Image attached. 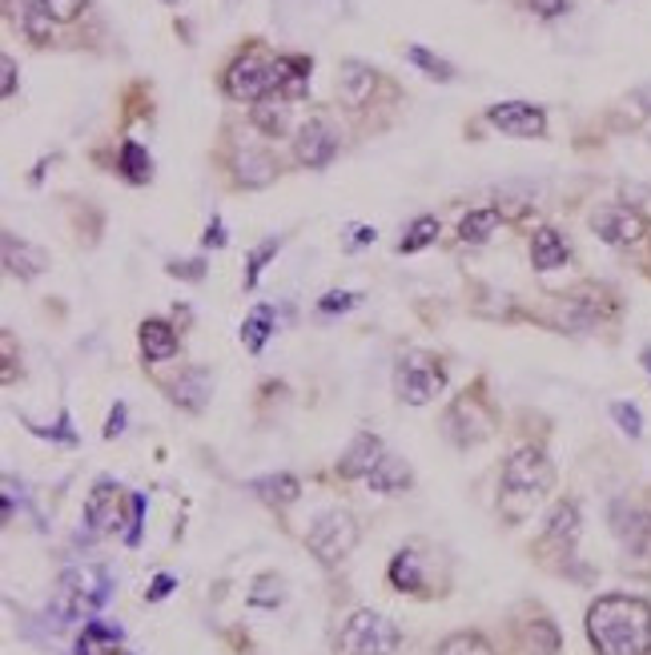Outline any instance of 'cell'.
Listing matches in <instances>:
<instances>
[{"label":"cell","instance_id":"ba28073f","mask_svg":"<svg viewBox=\"0 0 651 655\" xmlns=\"http://www.w3.org/2000/svg\"><path fill=\"white\" fill-rule=\"evenodd\" d=\"M447 431L459 446H471V443H483L487 434H491V414L483 411V399L479 394H462L454 399V406L447 411Z\"/></svg>","mask_w":651,"mask_h":655},{"label":"cell","instance_id":"f1b7e54d","mask_svg":"<svg viewBox=\"0 0 651 655\" xmlns=\"http://www.w3.org/2000/svg\"><path fill=\"white\" fill-rule=\"evenodd\" d=\"M439 655H494V647L479 632H459L451 639H442Z\"/></svg>","mask_w":651,"mask_h":655},{"label":"cell","instance_id":"1f68e13d","mask_svg":"<svg viewBox=\"0 0 651 655\" xmlns=\"http://www.w3.org/2000/svg\"><path fill=\"white\" fill-rule=\"evenodd\" d=\"M407 57H410V61H414V64H422V69H427V73H431V77H439V81H451V77H454L451 64L439 61V57H431V53H427V49H419V44H414V49H407Z\"/></svg>","mask_w":651,"mask_h":655},{"label":"cell","instance_id":"d4e9b609","mask_svg":"<svg viewBox=\"0 0 651 655\" xmlns=\"http://www.w3.org/2000/svg\"><path fill=\"white\" fill-rule=\"evenodd\" d=\"M494 230H499V210H474L459 222V238L467 245H483Z\"/></svg>","mask_w":651,"mask_h":655},{"label":"cell","instance_id":"52a82bcc","mask_svg":"<svg viewBox=\"0 0 651 655\" xmlns=\"http://www.w3.org/2000/svg\"><path fill=\"white\" fill-rule=\"evenodd\" d=\"M84 523H89L93 535H113V531H121V523H126V495H121V486L101 478V483L93 486L89 503H84Z\"/></svg>","mask_w":651,"mask_h":655},{"label":"cell","instance_id":"30bf717a","mask_svg":"<svg viewBox=\"0 0 651 655\" xmlns=\"http://www.w3.org/2000/svg\"><path fill=\"white\" fill-rule=\"evenodd\" d=\"M294 153H298V161H302L306 170H322V165H330L334 153H338L334 129L326 125L322 117L306 121V125L298 129V138H294Z\"/></svg>","mask_w":651,"mask_h":655},{"label":"cell","instance_id":"60d3db41","mask_svg":"<svg viewBox=\"0 0 651 655\" xmlns=\"http://www.w3.org/2000/svg\"><path fill=\"white\" fill-rule=\"evenodd\" d=\"M121 423H126V406H117L113 414H109V426H106V439H113V434H121Z\"/></svg>","mask_w":651,"mask_h":655},{"label":"cell","instance_id":"6da1fadb","mask_svg":"<svg viewBox=\"0 0 651 655\" xmlns=\"http://www.w3.org/2000/svg\"><path fill=\"white\" fill-rule=\"evenodd\" d=\"M588 635L599 655H648L651 652V607L631 595H603L591 603Z\"/></svg>","mask_w":651,"mask_h":655},{"label":"cell","instance_id":"f6af8a7d","mask_svg":"<svg viewBox=\"0 0 651 655\" xmlns=\"http://www.w3.org/2000/svg\"><path fill=\"white\" fill-rule=\"evenodd\" d=\"M166 4H178V0H166Z\"/></svg>","mask_w":651,"mask_h":655},{"label":"cell","instance_id":"7c38bea8","mask_svg":"<svg viewBox=\"0 0 651 655\" xmlns=\"http://www.w3.org/2000/svg\"><path fill=\"white\" fill-rule=\"evenodd\" d=\"M387 458V446L374 434H358L354 443L347 446V455L338 458V475L342 478H370L379 471V463Z\"/></svg>","mask_w":651,"mask_h":655},{"label":"cell","instance_id":"7402d4cb","mask_svg":"<svg viewBox=\"0 0 651 655\" xmlns=\"http://www.w3.org/2000/svg\"><path fill=\"white\" fill-rule=\"evenodd\" d=\"M169 391H173V402H178V406H186V411H201V406H206V394H210V374L186 371Z\"/></svg>","mask_w":651,"mask_h":655},{"label":"cell","instance_id":"44dd1931","mask_svg":"<svg viewBox=\"0 0 651 655\" xmlns=\"http://www.w3.org/2000/svg\"><path fill=\"white\" fill-rule=\"evenodd\" d=\"M519 639H523V652L527 655H559V632H555V624H551L547 615L527 619L523 632H519Z\"/></svg>","mask_w":651,"mask_h":655},{"label":"cell","instance_id":"ac0fdd59","mask_svg":"<svg viewBox=\"0 0 651 655\" xmlns=\"http://www.w3.org/2000/svg\"><path fill=\"white\" fill-rule=\"evenodd\" d=\"M531 262H535V270H559L568 262V242L543 225V230L531 233Z\"/></svg>","mask_w":651,"mask_h":655},{"label":"cell","instance_id":"4fadbf2b","mask_svg":"<svg viewBox=\"0 0 651 655\" xmlns=\"http://www.w3.org/2000/svg\"><path fill=\"white\" fill-rule=\"evenodd\" d=\"M9 17L21 24V32L32 44H44L53 37V17L44 12L41 0H9Z\"/></svg>","mask_w":651,"mask_h":655},{"label":"cell","instance_id":"ab89813d","mask_svg":"<svg viewBox=\"0 0 651 655\" xmlns=\"http://www.w3.org/2000/svg\"><path fill=\"white\" fill-rule=\"evenodd\" d=\"M374 242V230L370 225H350V245H367Z\"/></svg>","mask_w":651,"mask_h":655},{"label":"cell","instance_id":"83f0119b","mask_svg":"<svg viewBox=\"0 0 651 655\" xmlns=\"http://www.w3.org/2000/svg\"><path fill=\"white\" fill-rule=\"evenodd\" d=\"M121 173H126L129 181L153 178V161H149V153L137 145V141H126V145H121Z\"/></svg>","mask_w":651,"mask_h":655},{"label":"cell","instance_id":"f546056e","mask_svg":"<svg viewBox=\"0 0 651 655\" xmlns=\"http://www.w3.org/2000/svg\"><path fill=\"white\" fill-rule=\"evenodd\" d=\"M434 238H439V222H434V218H419V222L407 230V238L399 242V250L402 254H419V250H427Z\"/></svg>","mask_w":651,"mask_h":655},{"label":"cell","instance_id":"603a6c76","mask_svg":"<svg viewBox=\"0 0 651 655\" xmlns=\"http://www.w3.org/2000/svg\"><path fill=\"white\" fill-rule=\"evenodd\" d=\"M374 491H382V495H399V491H407L410 486V471H407V463H399L394 455H387L379 463V471L367 478Z\"/></svg>","mask_w":651,"mask_h":655},{"label":"cell","instance_id":"b9f144b4","mask_svg":"<svg viewBox=\"0 0 651 655\" xmlns=\"http://www.w3.org/2000/svg\"><path fill=\"white\" fill-rule=\"evenodd\" d=\"M169 274H186V278H201V262H186V270H181V265H169Z\"/></svg>","mask_w":651,"mask_h":655},{"label":"cell","instance_id":"7a4b0ae2","mask_svg":"<svg viewBox=\"0 0 651 655\" xmlns=\"http://www.w3.org/2000/svg\"><path fill=\"white\" fill-rule=\"evenodd\" d=\"M402 632L379 612H354L342 627V652L347 655H394Z\"/></svg>","mask_w":651,"mask_h":655},{"label":"cell","instance_id":"ee69618b","mask_svg":"<svg viewBox=\"0 0 651 655\" xmlns=\"http://www.w3.org/2000/svg\"><path fill=\"white\" fill-rule=\"evenodd\" d=\"M643 366L651 371V350H643Z\"/></svg>","mask_w":651,"mask_h":655},{"label":"cell","instance_id":"2e32d148","mask_svg":"<svg viewBox=\"0 0 651 655\" xmlns=\"http://www.w3.org/2000/svg\"><path fill=\"white\" fill-rule=\"evenodd\" d=\"M141 350H146V359L149 362H166V359H173L181 350V342H178V330L169 326V322H141Z\"/></svg>","mask_w":651,"mask_h":655},{"label":"cell","instance_id":"e0dca14e","mask_svg":"<svg viewBox=\"0 0 651 655\" xmlns=\"http://www.w3.org/2000/svg\"><path fill=\"white\" fill-rule=\"evenodd\" d=\"M290 97L286 93H270L262 97V105H253V125L262 129V133H270V138H278V133H286V125H290Z\"/></svg>","mask_w":651,"mask_h":655},{"label":"cell","instance_id":"8fae6325","mask_svg":"<svg viewBox=\"0 0 651 655\" xmlns=\"http://www.w3.org/2000/svg\"><path fill=\"white\" fill-rule=\"evenodd\" d=\"M611 531L623 540L628 551H651V511H643L640 503H631V498H620L615 507H611Z\"/></svg>","mask_w":651,"mask_h":655},{"label":"cell","instance_id":"d590c367","mask_svg":"<svg viewBox=\"0 0 651 655\" xmlns=\"http://www.w3.org/2000/svg\"><path fill=\"white\" fill-rule=\"evenodd\" d=\"M354 302H358V294H342V290H330V294L318 302V310H322V314H338V310H350Z\"/></svg>","mask_w":651,"mask_h":655},{"label":"cell","instance_id":"4dcf8cb0","mask_svg":"<svg viewBox=\"0 0 651 655\" xmlns=\"http://www.w3.org/2000/svg\"><path fill=\"white\" fill-rule=\"evenodd\" d=\"M250 603L253 607H278V603H282V580H278V575H262L258 587L250 592Z\"/></svg>","mask_w":651,"mask_h":655},{"label":"cell","instance_id":"d6986e66","mask_svg":"<svg viewBox=\"0 0 651 655\" xmlns=\"http://www.w3.org/2000/svg\"><path fill=\"white\" fill-rule=\"evenodd\" d=\"M4 265H9V274L37 278L44 270V254L32 250L29 242H17V233H4Z\"/></svg>","mask_w":651,"mask_h":655},{"label":"cell","instance_id":"cb8c5ba5","mask_svg":"<svg viewBox=\"0 0 651 655\" xmlns=\"http://www.w3.org/2000/svg\"><path fill=\"white\" fill-rule=\"evenodd\" d=\"M238 178L246 181V185H266V181L278 173V161L270 158V153H262V149H246L242 158H238Z\"/></svg>","mask_w":651,"mask_h":655},{"label":"cell","instance_id":"484cf974","mask_svg":"<svg viewBox=\"0 0 651 655\" xmlns=\"http://www.w3.org/2000/svg\"><path fill=\"white\" fill-rule=\"evenodd\" d=\"M390 583H394L399 592H422V567L414 551H399V555H394V563H390Z\"/></svg>","mask_w":651,"mask_h":655},{"label":"cell","instance_id":"5b68a950","mask_svg":"<svg viewBox=\"0 0 651 655\" xmlns=\"http://www.w3.org/2000/svg\"><path fill=\"white\" fill-rule=\"evenodd\" d=\"M503 486H507V495L539 498L555 486V466H551V458H547L543 451H535V446H519L503 466Z\"/></svg>","mask_w":651,"mask_h":655},{"label":"cell","instance_id":"8d00e7d4","mask_svg":"<svg viewBox=\"0 0 651 655\" xmlns=\"http://www.w3.org/2000/svg\"><path fill=\"white\" fill-rule=\"evenodd\" d=\"M531 4V12H539V17H563V12L571 9L568 0H527Z\"/></svg>","mask_w":651,"mask_h":655},{"label":"cell","instance_id":"e575fe53","mask_svg":"<svg viewBox=\"0 0 651 655\" xmlns=\"http://www.w3.org/2000/svg\"><path fill=\"white\" fill-rule=\"evenodd\" d=\"M41 4L53 21H73V17H81V9L89 4V0H41Z\"/></svg>","mask_w":651,"mask_h":655},{"label":"cell","instance_id":"f35d334b","mask_svg":"<svg viewBox=\"0 0 651 655\" xmlns=\"http://www.w3.org/2000/svg\"><path fill=\"white\" fill-rule=\"evenodd\" d=\"M169 592H173V575H158V580H153V587H149V599L158 603V599H166Z\"/></svg>","mask_w":651,"mask_h":655},{"label":"cell","instance_id":"74e56055","mask_svg":"<svg viewBox=\"0 0 651 655\" xmlns=\"http://www.w3.org/2000/svg\"><path fill=\"white\" fill-rule=\"evenodd\" d=\"M0 73H4V97H12L17 93V61L4 57V61H0Z\"/></svg>","mask_w":651,"mask_h":655},{"label":"cell","instance_id":"836d02e7","mask_svg":"<svg viewBox=\"0 0 651 655\" xmlns=\"http://www.w3.org/2000/svg\"><path fill=\"white\" fill-rule=\"evenodd\" d=\"M611 414H615V423L623 426V431L631 434V439H640V431H643V414L631 406V402H615L611 406Z\"/></svg>","mask_w":651,"mask_h":655},{"label":"cell","instance_id":"9a60e30c","mask_svg":"<svg viewBox=\"0 0 651 655\" xmlns=\"http://www.w3.org/2000/svg\"><path fill=\"white\" fill-rule=\"evenodd\" d=\"M338 93L347 105H367L370 93H374V69L362 61H347L342 64V77H338Z\"/></svg>","mask_w":651,"mask_h":655},{"label":"cell","instance_id":"ffe728a7","mask_svg":"<svg viewBox=\"0 0 651 655\" xmlns=\"http://www.w3.org/2000/svg\"><path fill=\"white\" fill-rule=\"evenodd\" d=\"M253 495L262 498V503H270V507H290L302 495V483L294 475H266V478H253Z\"/></svg>","mask_w":651,"mask_h":655},{"label":"cell","instance_id":"3957f363","mask_svg":"<svg viewBox=\"0 0 651 655\" xmlns=\"http://www.w3.org/2000/svg\"><path fill=\"white\" fill-rule=\"evenodd\" d=\"M306 543H310V551L318 555V563H326V567H338V563L347 560L350 551L358 547L354 515H350V511H326V515H318L314 527H310Z\"/></svg>","mask_w":651,"mask_h":655},{"label":"cell","instance_id":"8992f818","mask_svg":"<svg viewBox=\"0 0 651 655\" xmlns=\"http://www.w3.org/2000/svg\"><path fill=\"white\" fill-rule=\"evenodd\" d=\"M591 230L603 238L608 245H635L648 233V222H643L640 210H631V205H599L591 213Z\"/></svg>","mask_w":651,"mask_h":655},{"label":"cell","instance_id":"7bdbcfd3","mask_svg":"<svg viewBox=\"0 0 651 655\" xmlns=\"http://www.w3.org/2000/svg\"><path fill=\"white\" fill-rule=\"evenodd\" d=\"M226 242V233H221V222H210V230H206V245H221Z\"/></svg>","mask_w":651,"mask_h":655},{"label":"cell","instance_id":"9c48e42d","mask_svg":"<svg viewBox=\"0 0 651 655\" xmlns=\"http://www.w3.org/2000/svg\"><path fill=\"white\" fill-rule=\"evenodd\" d=\"M491 125L503 129L507 138H543L547 129V113L531 101H503V105H491Z\"/></svg>","mask_w":651,"mask_h":655},{"label":"cell","instance_id":"277c9868","mask_svg":"<svg viewBox=\"0 0 651 655\" xmlns=\"http://www.w3.org/2000/svg\"><path fill=\"white\" fill-rule=\"evenodd\" d=\"M447 386V371L434 354H402L399 371H394V391L410 406H427L434 394Z\"/></svg>","mask_w":651,"mask_h":655},{"label":"cell","instance_id":"d6a6232c","mask_svg":"<svg viewBox=\"0 0 651 655\" xmlns=\"http://www.w3.org/2000/svg\"><path fill=\"white\" fill-rule=\"evenodd\" d=\"M278 245H282V242H278V238H270V242H262V245H258V250H253L250 270H246V285L258 282V274H262V270H266V262H270V258L278 254Z\"/></svg>","mask_w":651,"mask_h":655},{"label":"cell","instance_id":"5bb4252c","mask_svg":"<svg viewBox=\"0 0 651 655\" xmlns=\"http://www.w3.org/2000/svg\"><path fill=\"white\" fill-rule=\"evenodd\" d=\"M579 543V507L575 503H559L547 518V531H543V547H559L568 555L571 547Z\"/></svg>","mask_w":651,"mask_h":655},{"label":"cell","instance_id":"4316f807","mask_svg":"<svg viewBox=\"0 0 651 655\" xmlns=\"http://www.w3.org/2000/svg\"><path fill=\"white\" fill-rule=\"evenodd\" d=\"M273 334V314H270V306H258L250 318H246V326H242V342H246V350L250 354H258V350L266 346V339Z\"/></svg>","mask_w":651,"mask_h":655}]
</instances>
